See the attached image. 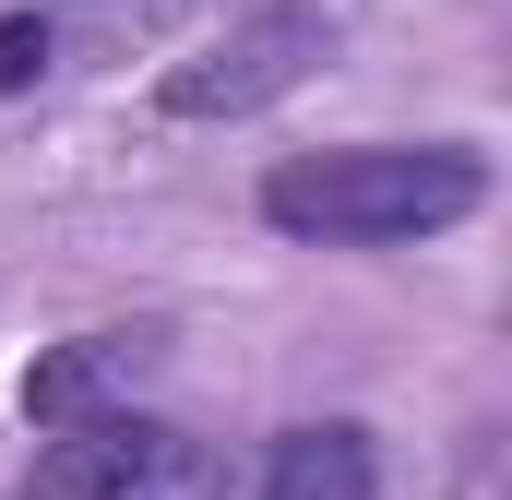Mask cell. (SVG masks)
<instances>
[{"mask_svg":"<svg viewBox=\"0 0 512 500\" xmlns=\"http://www.w3.org/2000/svg\"><path fill=\"white\" fill-rule=\"evenodd\" d=\"M489 203V155L477 143H322L286 155L262 179V227L322 250H393V239H441Z\"/></svg>","mask_w":512,"mask_h":500,"instance_id":"6da1fadb","label":"cell"},{"mask_svg":"<svg viewBox=\"0 0 512 500\" xmlns=\"http://www.w3.org/2000/svg\"><path fill=\"white\" fill-rule=\"evenodd\" d=\"M334 0H251V12H227L179 72H167V120H251V108H274V96H298L322 60H334Z\"/></svg>","mask_w":512,"mask_h":500,"instance_id":"7a4b0ae2","label":"cell"},{"mask_svg":"<svg viewBox=\"0 0 512 500\" xmlns=\"http://www.w3.org/2000/svg\"><path fill=\"white\" fill-rule=\"evenodd\" d=\"M191 453H179V429H155V417H96V429H60L48 453H36V477L24 489L36 500H155L167 477H179Z\"/></svg>","mask_w":512,"mask_h":500,"instance_id":"3957f363","label":"cell"},{"mask_svg":"<svg viewBox=\"0 0 512 500\" xmlns=\"http://www.w3.org/2000/svg\"><path fill=\"white\" fill-rule=\"evenodd\" d=\"M143 370H155V334H72L60 358L24 370V417H36L48 441H60V429H96V417H120L108 393L143 381Z\"/></svg>","mask_w":512,"mask_h":500,"instance_id":"277c9868","label":"cell"},{"mask_svg":"<svg viewBox=\"0 0 512 500\" xmlns=\"http://www.w3.org/2000/svg\"><path fill=\"white\" fill-rule=\"evenodd\" d=\"M251 500H382V453L358 417H310V429H274Z\"/></svg>","mask_w":512,"mask_h":500,"instance_id":"5b68a950","label":"cell"},{"mask_svg":"<svg viewBox=\"0 0 512 500\" xmlns=\"http://www.w3.org/2000/svg\"><path fill=\"white\" fill-rule=\"evenodd\" d=\"M36 72H48V24L36 12H0V96H24Z\"/></svg>","mask_w":512,"mask_h":500,"instance_id":"8992f818","label":"cell"}]
</instances>
